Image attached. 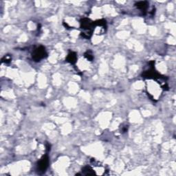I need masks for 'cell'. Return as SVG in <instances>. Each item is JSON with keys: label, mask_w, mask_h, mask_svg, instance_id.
<instances>
[{"label": "cell", "mask_w": 176, "mask_h": 176, "mask_svg": "<svg viewBox=\"0 0 176 176\" xmlns=\"http://www.w3.org/2000/svg\"><path fill=\"white\" fill-rule=\"evenodd\" d=\"M48 56V53L46 52L45 47L40 46L34 50L32 54V58L35 62H39L42 59H45Z\"/></svg>", "instance_id": "6da1fadb"}, {"label": "cell", "mask_w": 176, "mask_h": 176, "mask_svg": "<svg viewBox=\"0 0 176 176\" xmlns=\"http://www.w3.org/2000/svg\"><path fill=\"white\" fill-rule=\"evenodd\" d=\"M49 166V157L48 155L46 154L43 155L42 158L37 162V171L39 174L44 173L47 170Z\"/></svg>", "instance_id": "7a4b0ae2"}, {"label": "cell", "mask_w": 176, "mask_h": 176, "mask_svg": "<svg viewBox=\"0 0 176 176\" xmlns=\"http://www.w3.org/2000/svg\"><path fill=\"white\" fill-rule=\"evenodd\" d=\"M142 76L145 78H149V79H165V76H162L157 71L155 70L154 68H151V70L147 71H145L142 74Z\"/></svg>", "instance_id": "3957f363"}, {"label": "cell", "mask_w": 176, "mask_h": 176, "mask_svg": "<svg viewBox=\"0 0 176 176\" xmlns=\"http://www.w3.org/2000/svg\"><path fill=\"white\" fill-rule=\"evenodd\" d=\"M135 6H136V8H138L139 10H141L142 12H144L145 14L146 13L147 10L148 6H149V2L147 1H138L135 4Z\"/></svg>", "instance_id": "8992f818"}, {"label": "cell", "mask_w": 176, "mask_h": 176, "mask_svg": "<svg viewBox=\"0 0 176 176\" xmlns=\"http://www.w3.org/2000/svg\"><path fill=\"white\" fill-rule=\"evenodd\" d=\"M94 24L96 26H102L104 28L107 27V21L104 19H101L96 20V21H94Z\"/></svg>", "instance_id": "ba28073f"}, {"label": "cell", "mask_w": 176, "mask_h": 176, "mask_svg": "<svg viewBox=\"0 0 176 176\" xmlns=\"http://www.w3.org/2000/svg\"><path fill=\"white\" fill-rule=\"evenodd\" d=\"M8 56H5L4 58H3L2 59H5V61H3L2 62H5V63H9V62H11V58H8Z\"/></svg>", "instance_id": "30bf717a"}, {"label": "cell", "mask_w": 176, "mask_h": 176, "mask_svg": "<svg viewBox=\"0 0 176 176\" xmlns=\"http://www.w3.org/2000/svg\"><path fill=\"white\" fill-rule=\"evenodd\" d=\"M81 28L85 30H88L89 32H93L95 25L94 24V21L88 18H83L80 20Z\"/></svg>", "instance_id": "277c9868"}, {"label": "cell", "mask_w": 176, "mask_h": 176, "mask_svg": "<svg viewBox=\"0 0 176 176\" xmlns=\"http://www.w3.org/2000/svg\"><path fill=\"white\" fill-rule=\"evenodd\" d=\"M84 56L85 59H88L89 61H92L94 60V58L91 50H88L86 52H85Z\"/></svg>", "instance_id": "9c48e42d"}, {"label": "cell", "mask_w": 176, "mask_h": 176, "mask_svg": "<svg viewBox=\"0 0 176 176\" xmlns=\"http://www.w3.org/2000/svg\"><path fill=\"white\" fill-rule=\"evenodd\" d=\"M66 61L71 64H76V61H77V54H76V53L73 52V51H70L67 58H66Z\"/></svg>", "instance_id": "5b68a950"}, {"label": "cell", "mask_w": 176, "mask_h": 176, "mask_svg": "<svg viewBox=\"0 0 176 176\" xmlns=\"http://www.w3.org/2000/svg\"><path fill=\"white\" fill-rule=\"evenodd\" d=\"M82 172H83V175H95L96 173L94 171V170L91 167L89 166H86V167H83L82 169Z\"/></svg>", "instance_id": "52a82bcc"}, {"label": "cell", "mask_w": 176, "mask_h": 176, "mask_svg": "<svg viewBox=\"0 0 176 176\" xmlns=\"http://www.w3.org/2000/svg\"><path fill=\"white\" fill-rule=\"evenodd\" d=\"M46 149H47L48 151H49L50 150V145L49 143L46 144Z\"/></svg>", "instance_id": "8fae6325"}, {"label": "cell", "mask_w": 176, "mask_h": 176, "mask_svg": "<svg viewBox=\"0 0 176 176\" xmlns=\"http://www.w3.org/2000/svg\"><path fill=\"white\" fill-rule=\"evenodd\" d=\"M64 26H65V27H66H66H68V28H67L68 29H69L70 28V26H69V25H68L67 24V23H65V22H64Z\"/></svg>", "instance_id": "7c38bea8"}]
</instances>
